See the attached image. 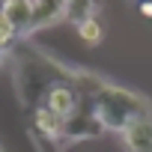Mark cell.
Wrapping results in <instances>:
<instances>
[{
    "instance_id": "7",
    "label": "cell",
    "mask_w": 152,
    "mask_h": 152,
    "mask_svg": "<svg viewBox=\"0 0 152 152\" xmlns=\"http://www.w3.org/2000/svg\"><path fill=\"white\" fill-rule=\"evenodd\" d=\"M33 122H36V128H39L42 134H48V137H60V134H63V119H60V116H54L45 104H42V107H36Z\"/></svg>"
},
{
    "instance_id": "6",
    "label": "cell",
    "mask_w": 152,
    "mask_h": 152,
    "mask_svg": "<svg viewBox=\"0 0 152 152\" xmlns=\"http://www.w3.org/2000/svg\"><path fill=\"white\" fill-rule=\"evenodd\" d=\"M99 131H104V128H102V122L96 116H69L63 122V134L66 137H78L81 134V140H87V137H96Z\"/></svg>"
},
{
    "instance_id": "2",
    "label": "cell",
    "mask_w": 152,
    "mask_h": 152,
    "mask_svg": "<svg viewBox=\"0 0 152 152\" xmlns=\"http://www.w3.org/2000/svg\"><path fill=\"white\" fill-rule=\"evenodd\" d=\"M45 107L60 116L63 122L75 113V107H78V93H75L72 87H63V84H54L48 93H45Z\"/></svg>"
},
{
    "instance_id": "8",
    "label": "cell",
    "mask_w": 152,
    "mask_h": 152,
    "mask_svg": "<svg viewBox=\"0 0 152 152\" xmlns=\"http://www.w3.org/2000/svg\"><path fill=\"white\" fill-rule=\"evenodd\" d=\"M75 30H78L81 42H87V45H99V42L104 39V27H102L96 18H87V21H81V24H75Z\"/></svg>"
},
{
    "instance_id": "5",
    "label": "cell",
    "mask_w": 152,
    "mask_h": 152,
    "mask_svg": "<svg viewBox=\"0 0 152 152\" xmlns=\"http://www.w3.org/2000/svg\"><path fill=\"white\" fill-rule=\"evenodd\" d=\"M0 12L15 27V33H30V0H6Z\"/></svg>"
},
{
    "instance_id": "1",
    "label": "cell",
    "mask_w": 152,
    "mask_h": 152,
    "mask_svg": "<svg viewBox=\"0 0 152 152\" xmlns=\"http://www.w3.org/2000/svg\"><path fill=\"white\" fill-rule=\"evenodd\" d=\"M93 116L102 122V128L125 131L131 122H137L143 116H152V104L137 93H128L122 87L104 84L99 90V96L93 99Z\"/></svg>"
},
{
    "instance_id": "10",
    "label": "cell",
    "mask_w": 152,
    "mask_h": 152,
    "mask_svg": "<svg viewBox=\"0 0 152 152\" xmlns=\"http://www.w3.org/2000/svg\"><path fill=\"white\" fill-rule=\"evenodd\" d=\"M15 36H18V33H15V27H12V24L3 18V12H0V48H6V45H9Z\"/></svg>"
},
{
    "instance_id": "9",
    "label": "cell",
    "mask_w": 152,
    "mask_h": 152,
    "mask_svg": "<svg viewBox=\"0 0 152 152\" xmlns=\"http://www.w3.org/2000/svg\"><path fill=\"white\" fill-rule=\"evenodd\" d=\"M93 12H96L93 3H66V18H75V24L93 18Z\"/></svg>"
},
{
    "instance_id": "4",
    "label": "cell",
    "mask_w": 152,
    "mask_h": 152,
    "mask_svg": "<svg viewBox=\"0 0 152 152\" xmlns=\"http://www.w3.org/2000/svg\"><path fill=\"white\" fill-rule=\"evenodd\" d=\"M60 18H66V3H54V0H33L30 3V30L57 24Z\"/></svg>"
},
{
    "instance_id": "3",
    "label": "cell",
    "mask_w": 152,
    "mask_h": 152,
    "mask_svg": "<svg viewBox=\"0 0 152 152\" xmlns=\"http://www.w3.org/2000/svg\"><path fill=\"white\" fill-rule=\"evenodd\" d=\"M122 143H125V152H152V116L131 122L122 131Z\"/></svg>"
},
{
    "instance_id": "11",
    "label": "cell",
    "mask_w": 152,
    "mask_h": 152,
    "mask_svg": "<svg viewBox=\"0 0 152 152\" xmlns=\"http://www.w3.org/2000/svg\"><path fill=\"white\" fill-rule=\"evenodd\" d=\"M140 12H143L146 18H152V3H143V6H140Z\"/></svg>"
}]
</instances>
